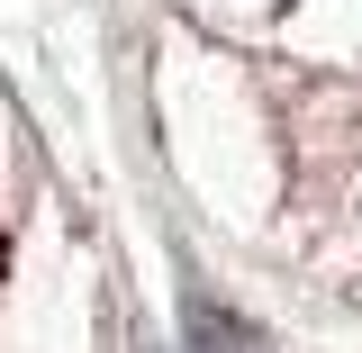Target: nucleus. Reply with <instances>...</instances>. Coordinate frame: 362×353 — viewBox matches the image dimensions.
I'll list each match as a JSON object with an SVG mask.
<instances>
[{"label": "nucleus", "mask_w": 362, "mask_h": 353, "mask_svg": "<svg viewBox=\"0 0 362 353\" xmlns=\"http://www.w3.org/2000/svg\"><path fill=\"white\" fill-rule=\"evenodd\" d=\"M190 353H263V335H254L235 308H209V299H190Z\"/></svg>", "instance_id": "f257e3e1"}]
</instances>
